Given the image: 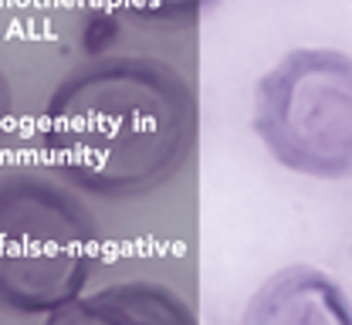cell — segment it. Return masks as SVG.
<instances>
[{"label":"cell","mask_w":352,"mask_h":325,"mask_svg":"<svg viewBox=\"0 0 352 325\" xmlns=\"http://www.w3.org/2000/svg\"><path fill=\"white\" fill-rule=\"evenodd\" d=\"M44 325H200L193 305L163 281L129 278L78 295L47 312Z\"/></svg>","instance_id":"5"},{"label":"cell","mask_w":352,"mask_h":325,"mask_svg":"<svg viewBox=\"0 0 352 325\" xmlns=\"http://www.w3.org/2000/svg\"><path fill=\"white\" fill-rule=\"evenodd\" d=\"M200 136L193 82L153 54H98L75 65L44 109L51 166L109 200L149 197L190 166Z\"/></svg>","instance_id":"1"},{"label":"cell","mask_w":352,"mask_h":325,"mask_svg":"<svg viewBox=\"0 0 352 325\" xmlns=\"http://www.w3.org/2000/svg\"><path fill=\"white\" fill-rule=\"evenodd\" d=\"M112 21L139 27H193L214 0H98Z\"/></svg>","instance_id":"6"},{"label":"cell","mask_w":352,"mask_h":325,"mask_svg":"<svg viewBox=\"0 0 352 325\" xmlns=\"http://www.w3.org/2000/svg\"><path fill=\"white\" fill-rule=\"evenodd\" d=\"M7 115H10V89H7V78L0 75V133H3Z\"/></svg>","instance_id":"7"},{"label":"cell","mask_w":352,"mask_h":325,"mask_svg":"<svg viewBox=\"0 0 352 325\" xmlns=\"http://www.w3.org/2000/svg\"><path fill=\"white\" fill-rule=\"evenodd\" d=\"M241 325H352V298L315 265H288L258 284Z\"/></svg>","instance_id":"4"},{"label":"cell","mask_w":352,"mask_h":325,"mask_svg":"<svg viewBox=\"0 0 352 325\" xmlns=\"http://www.w3.org/2000/svg\"><path fill=\"white\" fill-rule=\"evenodd\" d=\"M254 136L292 173L311 180L352 177V54L292 47L254 89Z\"/></svg>","instance_id":"3"},{"label":"cell","mask_w":352,"mask_h":325,"mask_svg":"<svg viewBox=\"0 0 352 325\" xmlns=\"http://www.w3.org/2000/svg\"><path fill=\"white\" fill-rule=\"evenodd\" d=\"M102 231L85 200L41 170L0 177V305L47 315L82 295Z\"/></svg>","instance_id":"2"}]
</instances>
